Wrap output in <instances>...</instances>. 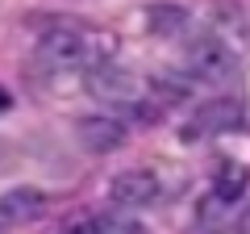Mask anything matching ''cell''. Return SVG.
Wrapping results in <instances>:
<instances>
[{
  "mask_svg": "<svg viewBox=\"0 0 250 234\" xmlns=\"http://www.w3.org/2000/svg\"><path fill=\"white\" fill-rule=\"evenodd\" d=\"M38 63L50 71H75L96 63V38L80 25H50L38 38Z\"/></svg>",
  "mask_w": 250,
  "mask_h": 234,
  "instance_id": "cell-2",
  "label": "cell"
},
{
  "mask_svg": "<svg viewBox=\"0 0 250 234\" xmlns=\"http://www.w3.org/2000/svg\"><path fill=\"white\" fill-rule=\"evenodd\" d=\"M108 197H113L121 209H146V205H154V201L163 197V184H159L154 171L129 167V171H121V176L108 184Z\"/></svg>",
  "mask_w": 250,
  "mask_h": 234,
  "instance_id": "cell-5",
  "label": "cell"
},
{
  "mask_svg": "<svg viewBox=\"0 0 250 234\" xmlns=\"http://www.w3.org/2000/svg\"><path fill=\"white\" fill-rule=\"evenodd\" d=\"M196 222H200V230H221L225 226V201H217L213 192H208L205 201H200V209H196Z\"/></svg>",
  "mask_w": 250,
  "mask_h": 234,
  "instance_id": "cell-9",
  "label": "cell"
},
{
  "mask_svg": "<svg viewBox=\"0 0 250 234\" xmlns=\"http://www.w3.org/2000/svg\"><path fill=\"white\" fill-rule=\"evenodd\" d=\"M46 213V192L42 188H9L0 197V222L9 226H29Z\"/></svg>",
  "mask_w": 250,
  "mask_h": 234,
  "instance_id": "cell-7",
  "label": "cell"
},
{
  "mask_svg": "<svg viewBox=\"0 0 250 234\" xmlns=\"http://www.w3.org/2000/svg\"><path fill=\"white\" fill-rule=\"evenodd\" d=\"M4 109H9V92L0 88V113H4Z\"/></svg>",
  "mask_w": 250,
  "mask_h": 234,
  "instance_id": "cell-13",
  "label": "cell"
},
{
  "mask_svg": "<svg viewBox=\"0 0 250 234\" xmlns=\"http://www.w3.org/2000/svg\"><path fill=\"white\" fill-rule=\"evenodd\" d=\"M83 88H88L92 100H100V105H108V109H125V113L154 117L150 105H146V84L138 80L129 67H121V63L96 59V63L83 71Z\"/></svg>",
  "mask_w": 250,
  "mask_h": 234,
  "instance_id": "cell-1",
  "label": "cell"
},
{
  "mask_svg": "<svg viewBox=\"0 0 250 234\" xmlns=\"http://www.w3.org/2000/svg\"><path fill=\"white\" fill-rule=\"evenodd\" d=\"M62 234H108V226L96 213H80V217H71V222L62 226Z\"/></svg>",
  "mask_w": 250,
  "mask_h": 234,
  "instance_id": "cell-10",
  "label": "cell"
},
{
  "mask_svg": "<svg viewBox=\"0 0 250 234\" xmlns=\"http://www.w3.org/2000/svg\"><path fill=\"white\" fill-rule=\"evenodd\" d=\"M242 100L233 96H213V100H200L192 109V117L184 121V138L188 142H200V138H217V134H233L242 126Z\"/></svg>",
  "mask_w": 250,
  "mask_h": 234,
  "instance_id": "cell-4",
  "label": "cell"
},
{
  "mask_svg": "<svg viewBox=\"0 0 250 234\" xmlns=\"http://www.w3.org/2000/svg\"><path fill=\"white\" fill-rule=\"evenodd\" d=\"M233 234H250V205L238 213V222H233Z\"/></svg>",
  "mask_w": 250,
  "mask_h": 234,
  "instance_id": "cell-12",
  "label": "cell"
},
{
  "mask_svg": "<svg viewBox=\"0 0 250 234\" xmlns=\"http://www.w3.org/2000/svg\"><path fill=\"white\" fill-rule=\"evenodd\" d=\"M242 192H246V167L242 163H221V171H217V180H213V197L233 205Z\"/></svg>",
  "mask_w": 250,
  "mask_h": 234,
  "instance_id": "cell-8",
  "label": "cell"
},
{
  "mask_svg": "<svg viewBox=\"0 0 250 234\" xmlns=\"http://www.w3.org/2000/svg\"><path fill=\"white\" fill-rule=\"evenodd\" d=\"M75 134H80V146L92 155H108L117 151V146H125V138H129V130H125V121H117V117H80L75 121Z\"/></svg>",
  "mask_w": 250,
  "mask_h": 234,
  "instance_id": "cell-6",
  "label": "cell"
},
{
  "mask_svg": "<svg viewBox=\"0 0 250 234\" xmlns=\"http://www.w3.org/2000/svg\"><path fill=\"white\" fill-rule=\"evenodd\" d=\"M104 226H108V234H142V226L129 222V217H104Z\"/></svg>",
  "mask_w": 250,
  "mask_h": 234,
  "instance_id": "cell-11",
  "label": "cell"
},
{
  "mask_svg": "<svg viewBox=\"0 0 250 234\" xmlns=\"http://www.w3.org/2000/svg\"><path fill=\"white\" fill-rule=\"evenodd\" d=\"M184 63H188V75L200 84H225L238 75V54L217 34H196L184 50Z\"/></svg>",
  "mask_w": 250,
  "mask_h": 234,
  "instance_id": "cell-3",
  "label": "cell"
}]
</instances>
